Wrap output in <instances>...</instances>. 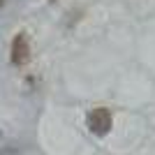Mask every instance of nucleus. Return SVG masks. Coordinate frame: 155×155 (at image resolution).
<instances>
[{"mask_svg":"<svg viewBox=\"0 0 155 155\" xmlns=\"http://www.w3.org/2000/svg\"><path fill=\"white\" fill-rule=\"evenodd\" d=\"M88 127H91L93 134H107L111 130V125H114V118H111V111L104 109V107H97V109H93L91 114H88Z\"/></svg>","mask_w":155,"mask_h":155,"instance_id":"1","label":"nucleus"},{"mask_svg":"<svg viewBox=\"0 0 155 155\" xmlns=\"http://www.w3.org/2000/svg\"><path fill=\"white\" fill-rule=\"evenodd\" d=\"M12 63L14 65H26L28 60H30V42H28V37L23 35V32H19L16 37H14L12 42Z\"/></svg>","mask_w":155,"mask_h":155,"instance_id":"2","label":"nucleus"},{"mask_svg":"<svg viewBox=\"0 0 155 155\" xmlns=\"http://www.w3.org/2000/svg\"><path fill=\"white\" fill-rule=\"evenodd\" d=\"M0 7H2V0H0Z\"/></svg>","mask_w":155,"mask_h":155,"instance_id":"3","label":"nucleus"}]
</instances>
